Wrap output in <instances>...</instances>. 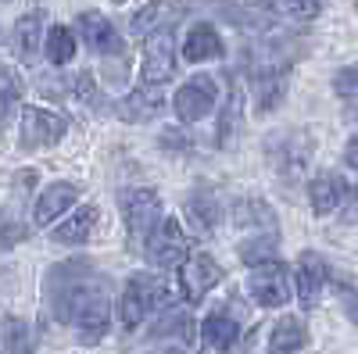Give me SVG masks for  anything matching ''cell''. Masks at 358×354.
<instances>
[{
  "mask_svg": "<svg viewBox=\"0 0 358 354\" xmlns=\"http://www.w3.org/2000/svg\"><path fill=\"white\" fill-rule=\"evenodd\" d=\"M50 304L62 322H72L79 340L97 344L108 333L111 322V301H108V283L90 261H69L57 265L47 276Z\"/></svg>",
  "mask_w": 358,
  "mask_h": 354,
  "instance_id": "cell-1",
  "label": "cell"
},
{
  "mask_svg": "<svg viewBox=\"0 0 358 354\" xmlns=\"http://www.w3.org/2000/svg\"><path fill=\"white\" fill-rule=\"evenodd\" d=\"M265 158H268V168L276 172V179H283L287 186H294V183L305 175V168H308L312 136L297 133V129H287V133L268 136V140H265Z\"/></svg>",
  "mask_w": 358,
  "mask_h": 354,
  "instance_id": "cell-2",
  "label": "cell"
},
{
  "mask_svg": "<svg viewBox=\"0 0 358 354\" xmlns=\"http://www.w3.org/2000/svg\"><path fill=\"white\" fill-rule=\"evenodd\" d=\"M172 301V293H169V283L158 279V276H133L122 290V301H118V318H122V326L126 330H136L140 322L151 315L155 308H169Z\"/></svg>",
  "mask_w": 358,
  "mask_h": 354,
  "instance_id": "cell-3",
  "label": "cell"
},
{
  "mask_svg": "<svg viewBox=\"0 0 358 354\" xmlns=\"http://www.w3.org/2000/svg\"><path fill=\"white\" fill-rule=\"evenodd\" d=\"M69 133V118L57 115L50 108H22V118H18V143L22 151H43V147H54L62 143Z\"/></svg>",
  "mask_w": 358,
  "mask_h": 354,
  "instance_id": "cell-4",
  "label": "cell"
},
{
  "mask_svg": "<svg viewBox=\"0 0 358 354\" xmlns=\"http://www.w3.org/2000/svg\"><path fill=\"white\" fill-rule=\"evenodd\" d=\"M122 215H126V229H129V244L143 247L147 236L162 226L165 208H162V197L143 186V190H126L122 193Z\"/></svg>",
  "mask_w": 358,
  "mask_h": 354,
  "instance_id": "cell-5",
  "label": "cell"
},
{
  "mask_svg": "<svg viewBox=\"0 0 358 354\" xmlns=\"http://www.w3.org/2000/svg\"><path fill=\"white\" fill-rule=\"evenodd\" d=\"M143 251L155 269H176V265H183L190 258V236L176 219H162V226L147 236Z\"/></svg>",
  "mask_w": 358,
  "mask_h": 354,
  "instance_id": "cell-6",
  "label": "cell"
},
{
  "mask_svg": "<svg viewBox=\"0 0 358 354\" xmlns=\"http://www.w3.org/2000/svg\"><path fill=\"white\" fill-rule=\"evenodd\" d=\"M248 293L262 304V308H283L290 301V272L280 258L251 265L248 276Z\"/></svg>",
  "mask_w": 358,
  "mask_h": 354,
  "instance_id": "cell-7",
  "label": "cell"
},
{
  "mask_svg": "<svg viewBox=\"0 0 358 354\" xmlns=\"http://www.w3.org/2000/svg\"><path fill=\"white\" fill-rule=\"evenodd\" d=\"M215 101H219V82L208 75V72L187 79L176 90V115H179V122H187V126L190 122H201V118L215 108Z\"/></svg>",
  "mask_w": 358,
  "mask_h": 354,
  "instance_id": "cell-8",
  "label": "cell"
},
{
  "mask_svg": "<svg viewBox=\"0 0 358 354\" xmlns=\"http://www.w3.org/2000/svg\"><path fill=\"white\" fill-rule=\"evenodd\" d=\"M190 8H194V0H147L140 11H133L129 25L140 36L165 33V29H172L176 22H183L190 15Z\"/></svg>",
  "mask_w": 358,
  "mask_h": 354,
  "instance_id": "cell-9",
  "label": "cell"
},
{
  "mask_svg": "<svg viewBox=\"0 0 358 354\" xmlns=\"http://www.w3.org/2000/svg\"><path fill=\"white\" fill-rule=\"evenodd\" d=\"M179 61H176V40L172 33L165 29V33H151L143 43V82L151 86H162L176 75Z\"/></svg>",
  "mask_w": 358,
  "mask_h": 354,
  "instance_id": "cell-10",
  "label": "cell"
},
{
  "mask_svg": "<svg viewBox=\"0 0 358 354\" xmlns=\"http://www.w3.org/2000/svg\"><path fill=\"white\" fill-rule=\"evenodd\" d=\"M222 283V269L212 254H190L183 261V272H179V286H183V297L190 304H197L212 286Z\"/></svg>",
  "mask_w": 358,
  "mask_h": 354,
  "instance_id": "cell-11",
  "label": "cell"
},
{
  "mask_svg": "<svg viewBox=\"0 0 358 354\" xmlns=\"http://www.w3.org/2000/svg\"><path fill=\"white\" fill-rule=\"evenodd\" d=\"M219 15L241 33H265V29L276 25V11L268 0H222Z\"/></svg>",
  "mask_w": 358,
  "mask_h": 354,
  "instance_id": "cell-12",
  "label": "cell"
},
{
  "mask_svg": "<svg viewBox=\"0 0 358 354\" xmlns=\"http://www.w3.org/2000/svg\"><path fill=\"white\" fill-rule=\"evenodd\" d=\"M294 286H297V301L305 308H315L322 297V286H326V261L315 251H305L297 258V272H294Z\"/></svg>",
  "mask_w": 358,
  "mask_h": 354,
  "instance_id": "cell-13",
  "label": "cell"
},
{
  "mask_svg": "<svg viewBox=\"0 0 358 354\" xmlns=\"http://www.w3.org/2000/svg\"><path fill=\"white\" fill-rule=\"evenodd\" d=\"M79 33H83V40L94 47L97 54H104V57H118L126 50V43H122V36L115 33V25L104 18V15H97V11H83L79 15Z\"/></svg>",
  "mask_w": 358,
  "mask_h": 354,
  "instance_id": "cell-14",
  "label": "cell"
},
{
  "mask_svg": "<svg viewBox=\"0 0 358 354\" xmlns=\"http://www.w3.org/2000/svg\"><path fill=\"white\" fill-rule=\"evenodd\" d=\"M72 204H79V186H72V183H50V186L36 197L33 222H36V226H50V222L62 219Z\"/></svg>",
  "mask_w": 358,
  "mask_h": 354,
  "instance_id": "cell-15",
  "label": "cell"
},
{
  "mask_svg": "<svg viewBox=\"0 0 358 354\" xmlns=\"http://www.w3.org/2000/svg\"><path fill=\"white\" fill-rule=\"evenodd\" d=\"M348 193V183L341 179L337 172H319L315 179L308 183V200H312V212L315 215H330L341 208V200Z\"/></svg>",
  "mask_w": 358,
  "mask_h": 354,
  "instance_id": "cell-16",
  "label": "cell"
},
{
  "mask_svg": "<svg viewBox=\"0 0 358 354\" xmlns=\"http://www.w3.org/2000/svg\"><path fill=\"white\" fill-rule=\"evenodd\" d=\"M40 43H47V18L40 11H29L15 22V54L22 61H33L40 54Z\"/></svg>",
  "mask_w": 358,
  "mask_h": 354,
  "instance_id": "cell-17",
  "label": "cell"
},
{
  "mask_svg": "<svg viewBox=\"0 0 358 354\" xmlns=\"http://www.w3.org/2000/svg\"><path fill=\"white\" fill-rule=\"evenodd\" d=\"M219 215H222V208L208 190H197V193L187 197V222H190L194 236H212L215 226H219Z\"/></svg>",
  "mask_w": 358,
  "mask_h": 354,
  "instance_id": "cell-18",
  "label": "cell"
},
{
  "mask_svg": "<svg viewBox=\"0 0 358 354\" xmlns=\"http://www.w3.org/2000/svg\"><path fill=\"white\" fill-rule=\"evenodd\" d=\"M201 337H204V344L212 351H229L236 340H241V322H236L229 311L215 308L212 315L201 322Z\"/></svg>",
  "mask_w": 358,
  "mask_h": 354,
  "instance_id": "cell-19",
  "label": "cell"
},
{
  "mask_svg": "<svg viewBox=\"0 0 358 354\" xmlns=\"http://www.w3.org/2000/svg\"><path fill=\"white\" fill-rule=\"evenodd\" d=\"M94 229H97V208H94V204H83L72 219H65L62 226L50 233V240H54V244H65V247L86 244L90 236H94Z\"/></svg>",
  "mask_w": 358,
  "mask_h": 354,
  "instance_id": "cell-20",
  "label": "cell"
},
{
  "mask_svg": "<svg viewBox=\"0 0 358 354\" xmlns=\"http://www.w3.org/2000/svg\"><path fill=\"white\" fill-rule=\"evenodd\" d=\"M308 344V330L297 315H283L268 333V354H297Z\"/></svg>",
  "mask_w": 358,
  "mask_h": 354,
  "instance_id": "cell-21",
  "label": "cell"
},
{
  "mask_svg": "<svg viewBox=\"0 0 358 354\" xmlns=\"http://www.w3.org/2000/svg\"><path fill=\"white\" fill-rule=\"evenodd\" d=\"M162 101H165L162 90L147 82L143 90L129 94L122 104H118V115H122V122H151V118H158V111H162Z\"/></svg>",
  "mask_w": 358,
  "mask_h": 354,
  "instance_id": "cell-22",
  "label": "cell"
},
{
  "mask_svg": "<svg viewBox=\"0 0 358 354\" xmlns=\"http://www.w3.org/2000/svg\"><path fill=\"white\" fill-rule=\"evenodd\" d=\"M219 54H222V36L215 33V25L197 22L183 40V57L187 61H212Z\"/></svg>",
  "mask_w": 358,
  "mask_h": 354,
  "instance_id": "cell-23",
  "label": "cell"
},
{
  "mask_svg": "<svg viewBox=\"0 0 358 354\" xmlns=\"http://www.w3.org/2000/svg\"><path fill=\"white\" fill-rule=\"evenodd\" d=\"M244 90L241 86H229V94H226V104H222V115H219V129H215V140H219V147H229L233 140H236V133H241V126H244Z\"/></svg>",
  "mask_w": 358,
  "mask_h": 354,
  "instance_id": "cell-24",
  "label": "cell"
},
{
  "mask_svg": "<svg viewBox=\"0 0 358 354\" xmlns=\"http://www.w3.org/2000/svg\"><path fill=\"white\" fill-rule=\"evenodd\" d=\"M233 219H236V226H241L244 233L251 229V233H276V215H273V208H268L265 200H241L233 208Z\"/></svg>",
  "mask_w": 358,
  "mask_h": 354,
  "instance_id": "cell-25",
  "label": "cell"
},
{
  "mask_svg": "<svg viewBox=\"0 0 358 354\" xmlns=\"http://www.w3.org/2000/svg\"><path fill=\"white\" fill-rule=\"evenodd\" d=\"M276 251H280V236L276 233H251L248 240L236 247V254H241V261L248 265H262V261H273L276 258Z\"/></svg>",
  "mask_w": 358,
  "mask_h": 354,
  "instance_id": "cell-26",
  "label": "cell"
},
{
  "mask_svg": "<svg viewBox=\"0 0 358 354\" xmlns=\"http://www.w3.org/2000/svg\"><path fill=\"white\" fill-rule=\"evenodd\" d=\"M47 57H50V65H65V61H72L76 57V33L72 29H65V25H50L47 29Z\"/></svg>",
  "mask_w": 358,
  "mask_h": 354,
  "instance_id": "cell-27",
  "label": "cell"
},
{
  "mask_svg": "<svg viewBox=\"0 0 358 354\" xmlns=\"http://www.w3.org/2000/svg\"><path fill=\"white\" fill-rule=\"evenodd\" d=\"M0 344H4L8 354H33V347H29V330H25L22 318L0 322Z\"/></svg>",
  "mask_w": 358,
  "mask_h": 354,
  "instance_id": "cell-28",
  "label": "cell"
},
{
  "mask_svg": "<svg viewBox=\"0 0 358 354\" xmlns=\"http://www.w3.org/2000/svg\"><path fill=\"white\" fill-rule=\"evenodd\" d=\"M22 97V75L8 65H0V118H4Z\"/></svg>",
  "mask_w": 358,
  "mask_h": 354,
  "instance_id": "cell-29",
  "label": "cell"
},
{
  "mask_svg": "<svg viewBox=\"0 0 358 354\" xmlns=\"http://www.w3.org/2000/svg\"><path fill=\"white\" fill-rule=\"evenodd\" d=\"M155 337H187L190 340V315L187 311H165L155 326Z\"/></svg>",
  "mask_w": 358,
  "mask_h": 354,
  "instance_id": "cell-30",
  "label": "cell"
},
{
  "mask_svg": "<svg viewBox=\"0 0 358 354\" xmlns=\"http://www.w3.org/2000/svg\"><path fill=\"white\" fill-rule=\"evenodd\" d=\"M334 90H337L341 101H348V108L358 111V68H344V72H337Z\"/></svg>",
  "mask_w": 358,
  "mask_h": 354,
  "instance_id": "cell-31",
  "label": "cell"
},
{
  "mask_svg": "<svg viewBox=\"0 0 358 354\" xmlns=\"http://www.w3.org/2000/svg\"><path fill=\"white\" fill-rule=\"evenodd\" d=\"M341 219L348 226H358V186H348V193L341 200Z\"/></svg>",
  "mask_w": 358,
  "mask_h": 354,
  "instance_id": "cell-32",
  "label": "cell"
},
{
  "mask_svg": "<svg viewBox=\"0 0 358 354\" xmlns=\"http://www.w3.org/2000/svg\"><path fill=\"white\" fill-rule=\"evenodd\" d=\"M72 86H76V97H83V101H90V104H101L97 86H94V79H90L86 72H79V75L72 79Z\"/></svg>",
  "mask_w": 358,
  "mask_h": 354,
  "instance_id": "cell-33",
  "label": "cell"
},
{
  "mask_svg": "<svg viewBox=\"0 0 358 354\" xmlns=\"http://www.w3.org/2000/svg\"><path fill=\"white\" fill-rule=\"evenodd\" d=\"M341 301H344V315L358 326V290H355V286H344V290H341Z\"/></svg>",
  "mask_w": 358,
  "mask_h": 354,
  "instance_id": "cell-34",
  "label": "cell"
},
{
  "mask_svg": "<svg viewBox=\"0 0 358 354\" xmlns=\"http://www.w3.org/2000/svg\"><path fill=\"white\" fill-rule=\"evenodd\" d=\"M344 158H348V165H351V168H358V133L348 140V151H344Z\"/></svg>",
  "mask_w": 358,
  "mask_h": 354,
  "instance_id": "cell-35",
  "label": "cell"
},
{
  "mask_svg": "<svg viewBox=\"0 0 358 354\" xmlns=\"http://www.w3.org/2000/svg\"><path fill=\"white\" fill-rule=\"evenodd\" d=\"M0 40H4V36H0Z\"/></svg>",
  "mask_w": 358,
  "mask_h": 354,
  "instance_id": "cell-36",
  "label": "cell"
}]
</instances>
